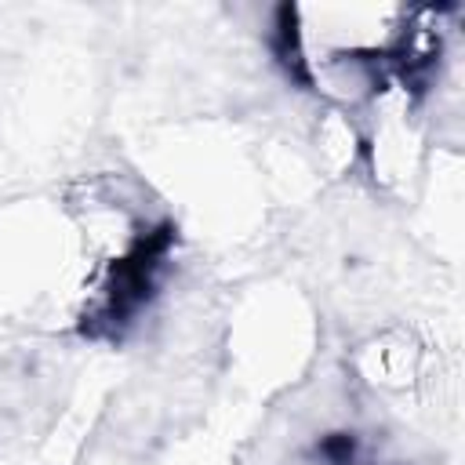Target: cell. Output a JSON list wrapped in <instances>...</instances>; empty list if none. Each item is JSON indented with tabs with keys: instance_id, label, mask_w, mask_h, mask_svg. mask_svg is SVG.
Listing matches in <instances>:
<instances>
[{
	"instance_id": "6da1fadb",
	"label": "cell",
	"mask_w": 465,
	"mask_h": 465,
	"mask_svg": "<svg viewBox=\"0 0 465 465\" xmlns=\"http://www.w3.org/2000/svg\"><path fill=\"white\" fill-rule=\"evenodd\" d=\"M363 381L378 389H407L425 378V349L411 331H381L356 352Z\"/></svg>"
}]
</instances>
